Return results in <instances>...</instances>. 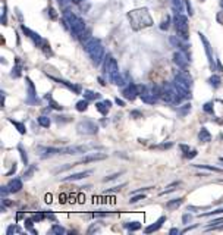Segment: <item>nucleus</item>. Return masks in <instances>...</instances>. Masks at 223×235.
Returning <instances> with one entry per match:
<instances>
[{"mask_svg":"<svg viewBox=\"0 0 223 235\" xmlns=\"http://www.w3.org/2000/svg\"><path fill=\"white\" fill-rule=\"evenodd\" d=\"M173 84L176 87L185 88V90H191L192 87V78L186 71H175Z\"/></svg>","mask_w":223,"mask_h":235,"instance_id":"f257e3e1","label":"nucleus"},{"mask_svg":"<svg viewBox=\"0 0 223 235\" xmlns=\"http://www.w3.org/2000/svg\"><path fill=\"white\" fill-rule=\"evenodd\" d=\"M160 91H161L160 87L146 85V90L141 94V99H142V101L147 103V105H154L156 101H157V99L160 97Z\"/></svg>","mask_w":223,"mask_h":235,"instance_id":"f03ea898","label":"nucleus"},{"mask_svg":"<svg viewBox=\"0 0 223 235\" xmlns=\"http://www.w3.org/2000/svg\"><path fill=\"white\" fill-rule=\"evenodd\" d=\"M77 130L79 134L84 135H96L98 132V126L91 120H81L77 125Z\"/></svg>","mask_w":223,"mask_h":235,"instance_id":"7ed1b4c3","label":"nucleus"},{"mask_svg":"<svg viewBox=\"0 0 223 235\" xmlns=\"http://www.w3.org/2000/svg\"><path fill=\"white\" fill-rule=\"evenodd\" d=\"M37 153L41 156L43 159L52 157V156H56V154H62V147H44V146H38L37 147Z\"/></svg>","mask_w":223,"mask_h":235,"instance_id":"20e7f679","label":"nucleus"},{"mask_svg":"<svg viewBox=\"0 0 223 235\" xmlns=\"http://www.w3.org/2000/svg\"><path fill=\"white\" fill-rule=\"evenodd\" d=\"M107 157V154L103 153H88L87 156H84L81 160H78L77 165H84V163H91V162H100Z\"/></svg>","mask_w":223,"mask_h":235,"instance_id":"39448f33","label":"nucleus"},{"mask_svg":"<svg viewBox=\"0 0 223 235\" xmlns=\"http://www.w3.org/2000/svg\"><path fill=\"white\" fill-rule=\"evenodd\" d=\"M104 69H106V74L109 75L110 81L115 77H116L117 74H119V68H117L116 60H115V59H112V58H109V60L106 62V65H104Z\"/></svg>","mask_w":223,"mask_h":235,"instance_id":"423d86ee","label":"nucleus"},{"mask_svg":"<svg viewBox=\"0 0 223 235\" xmlns=\"http://www.w3.org/2000/svg\"><path fill=\"white\" fill-rule=\"evenodd\" d=\"M122 94H123V97H125L126 100L134 101L136 99V96L140 94V93H138V85H135V84L129 82V85H128L125 90L122 91Z\"/></svg>","mask_w":223,"mask_h":235,"instance_id":"0eeeda50","label":"nucleus"},{"mask_svg":"<svg viewBox=\"0 0 223 235\" xmlns=\"http://www.w3.org/2000/svg\"><path fill=\"white\" fill-rule=\"evenodd\" d=\"M25 81H27V87H28V91H27L28 99H27V103H35V101H37V91H35L34 84H32V81H31L28 77L25 78Z\"/></svg>","mask_w":223,"mask_h":235,"instance_id":"6e6552de","label":"nucleus"},{"mask_svg":"<svg viewBox=\"0 0 223 235\" xmlns=\"http://www.w3.org/2000/svg\"><path fill=\"white\" fill-rule=\"evenodd\" d=\"M50 78H52L54 82H57V84H62L63 87H66L68 90L73 91L75 94H79V93H81V87H79V85H75V84H72V82L65 81V79H60V78H54V77H50Z\"/></svg>","mask_w":223,"mask_h":235,"instance_id":"1a4fd4ad","label":"nucleus"},{"mask_svg":"<svg viewBox=\"0 0 223 235\" xmlns=\"http://www.w3.org/2000/svg\"><path fill=\"white\" fill-rule=\"evenodd\" d=\"M92 171H84V172H78V173H72V175H69V176H65L63 178V181L65 182H71V181H79V179H84V178H87L88 175H91Z\"/></svg>","mask_w":223,"mask_h":235,"instance_id":"9d476101","label":"nucleus"},{"mask_svg":"<svg viewBox=\"0 0 223 235\" xmlns=\"http://www.w3.org/2000/svg\"><path fill=\"white\" fill-rule=\"evenodd\" d=\"M166 222V216H160L157 221L153 223V225H150V226H147L146 229H144V232L146 234H151V232H156V231H159L163 226V223Z\"/></svg>","mask_w":223,"mask_h":235,"instance_id":"9b49d317","label":"nucleus"},{"mask_svg":"<svg viewBox=\"0 0 223 235\" xmlns=\"http://www.w3.org/2000/svg\"><path fill=\"white\" fill-rule=\"evenodd\" d=\"M7 187H9L10 192H19L22 190V181H21L19 178H13V179L9 181Z\"/></svg>","mask_w":223,"mask_h":235,"instance_id":"f8f14e48","label":"nucleus"},{"mask_svg":"<svg viewBox=\"0 0 223 235\" xmlns=\"http://www.w3.org/2000/svg\"><path fill=\"white\" fill-rule=\"evenodd\" d=\"M173 60L175 63L178 65V66L181 68V69H186V66H188V60L181 54V53H175V56H173Z\"/></svg>","mask_w":223,"mask_h":235,"instance_id":"ddd939ff","label":"nucleus"},{"mask_svg":"<svg viewBox=\"0 0 223 235\" xmlns=\"http://www.w3.org/2000/svg\"><path fill=\"white\" fill-rule=\"evenodd\" d=\"M182 203H184V198H182V197H178V198L169 200V202L166 203V207H167L169 210H176L178 207L182 206Z\"/></svg>","mask_w":223,"mask_h":235,"instance_id":"4468645a","label":"nucleus"},{"mask_svg":"<svg viewBox=\"0 0 223 235\" xmlns=\"http://www.w3.org/2000/svg\"><path fill=\"white\" fill-rule=\"evenodd\" d=\"M198 140L201 143H210L211 141V134L209 132L207 128H201L198 132Z\"/></svg>","mask_w":223,"mask_h":235,"instance_id":"2eb2a0df","label":"nucleus"},{"mask_svg":"<svg viewBox=\"0 0 223 235\" xmlns=\"http://www.w3.org/2000/svg\"><path fill=\"white\" fill-rule=\"evenodd\" d=\"M100 97H102V94H100V93L91 91V90H84V99H87L88 101L97 100V99H100Z\"/></svg>","mask_w":223,"mask_h":235,"instance_id":"dca6fc26","label":"nucleus"},{"mask_svg":"<svg viewBox=\"0 0 223 235\" xmlns=\"http://www.w3.org/2000/svg\"><path fill=\"white\" fill-rule=\"evenodd\" d=\"M91 58H92V62H94V63H98L100 60H102V58H103V49L102 47L94 49V50L91 52Z\"/></svg>","mask_w":223,"mask_h":235,"instance_id":"f3484780","label":"nucleus"},{"mask_svg":"<svg viewBox=\"0 0 223 235\" xmlns=\"http://www.w3.org/2000/svg\"><path fill=\"white\" fill-rule=\"evenodd\" d=\"M195 168L198 169H204V171H209V172H217V173H223V169L216 168V166H210V165H194Z\"/></svg>","mask_w":223,"mask_h":235,"instance_id":"a211bd4d","label":"nucleus"},{"mask_svg":"<svg viewBox=\"0 0 223 235\" xmlns=\"http://www.w3.org/2000/svg\"><path fill=\"white\" fill-rule=\"evenodd\" d=\"M96 109H97L102 115H107L109 113V110H110V107L106 105V101H98V103H96Z\"/></svg>","mask_w":223,"mask_h":235,"instance_id":"6ab92c4d","label":"nucleus"},{"mask_svg":"<svg viewBox=\"0 0 223 235\" xmlns=\"http://www.w3.org/2000/svg\"><path fill=\"white\" fill-rule=\"evenodd\" d=\"M37 122L40 124V126H43V128H49L50 124H52V120H50L49 116H46V115H41L37 118Z\"/></svg>","mask_w":223,"mask_h":235,"instance_id":"aec40b11","label":"nucleus"},{"mask_svg":"<svg viewBox=\"0 0 223 235\" xmlns=\"http://www.w3.org/2000/svg\"><path fill=\"white\" fill-rule=\"evenodd\" d=\"M10 122V124L12 125H15V126H16V130H18V132H19V134H25V132H27V128H25V125L22 124V122H18V120H13L12 119V118H9V119H7Z\"/></svg>","mask_w":223,"mask_h":235,"instance_id":"412c9836","label":"nucleus"},{"mask_svg":"<svg viewBox=\"0 0 223 235\" xmlns=\"http://www.w3.org/2000/svg\"><path fill=\"white\" fill-rule=\"evenodd\" d=\"M125 228L131 232H135V231L141 229V223L140 222H125Z\"/></svg>","mask_w":223,"mask_h":235,"instance_id":"4be33fe9","label":"nucleus"},{"mask_svg":"<svg viewBox=\"0 0 223 235\" xmlns=\"http://www.w3.org/2000/svg\"><path fill=\"white\" fill-rule=\"evenodd\" d=\"M189 110H191V103H185V105H182V106L178 107V115H179V116H186L189 113Z\"/></svg>","mask_w":223,"mask_h":235,"instance_id":"5701e85b","label":"nucleus"},{"mask_svg":"<svg viewBox=\"0 0 223 235\" xmlns=\"http://www.w3.org/2000/svg\"><path fill=\"white\" fill-rule=\"evenodd\" d=\"M35 171H37V165H31V166H29V168L24 172V179H25V181L31 179V178H32V175L35 173Z\"/></svg>","mask_w":223,"mask_h":235,"instance_id":"b1692460","label":"nucleus"},{"mask_svg":"<svg viewBox=\"0 0 223 235\" xmlns=\"http://www.w3.org/2000/svg\"><path fill=\"white\" fill-rule=\"evenodd\" d=\"M209 84L213 87V88H219L220 84H222V79H220L219 75H211V77L209 78Z\"/></svg>","mask_w":223,"mask_h":235,"instance_id":"393cba45","label":"nucleus"},{"mask_svg":"<svg viewBox=\"0 0 223 235\" xmlns=\"http://www.w3.org/2000/svg\"><path fill=\"white\" fill-rule=\"evenodd\" d=\"M220 223H223V216L222 217H219V219H213L211 222H209V225L206 226V231H211L213 228H216V226H219Z\"/></svg>","mask_w":223,"mask_h":235,"instance_id":"a878e982","label":"nucleus"},{"mask_svg":"<svg viewBox=\"0 0 223 235\" xmlns=\"http://www.w3.org/2000/svg\"><path fill=\"white\" fill-rule=\"evenodd\" d=\"M179 185H181V181H175V182L169 184V185L166 187V190H165V191H161V194H169V192L175 191V190H176V188L179 187Z\"/></svg>","mask_w":223,"mask_h":235,"instance_id":"bb28decb","label":"nucleus"},{"mask_svg":"<svg viewBox=\"0 0 223 235\" xmlns=\"http://www.w3.org/2000/svg\"><path fill=\"white\" fill-rule=\"evenodd\" d=\"M75 107H77L78 112H85L88 109V100H87V99H85V100H79Z\"/></svg>","mask_w":223,"mask_h":235,"instance_id":"cd10ccee","label":"nucleus"},{"mask_svg":"<svg viewBox=\"0 0 223 235\" xmlns=\"http://www.w3.org/2000/svg\"><path fill=\"white\" fill-rule=\"evenodd\" d=\"M52 234H54V235H63V234H66V229H65L63 226L56 225V223H54V225L52 226Z\"/></svg>","mask_w":223,"mask_h":235,"instance_id":"c85d7f7f","label":"nucleus"},{"mask_svg":"<svg viewBox=\"0 0 223 235\" xmlns=\"http://www.w3.org/2000/svg\"><path fill=\"white\" fill-rule=\"evenodd\" d=\"M22 232L21 228L18 225H9L7 226V229H6V235H12V234H19Z\"/></svg>","mask_w":223,"mask_h":235,"instance_id":"c756f323","label":"nucleus"},{"mask_svg":"<svg viewBox=\"0 0 223 235\" xmlns=\"http://www.w3.org/2000/svg\"><path fill=\"white\" fill-rule=\"evenodd\" d=\"M73 166H78L77 163H66L65 166H59V168L54 169V173H60V172H65V171H68V169L73 168Z\"/></svg>","mask_w":223,"mask_h":235,"instance_id":"7c9ffc66","label":"nucleus"},{"mask_svg":"<svg viewBox=\"0 0 223 235\" xmlns=\"http://www.w3.org/2000/svg\"><path fill=\"white\" fill-rule=\"evenodd\" d=\"M18 150H19V153H21V159H22V162H24L25 166H27V165H28V156H27V151L24 150V147H22L21 144L18 146Z\"/></svg>","mask_w":223,"mask_h":235,"instance_id":"2f4dec72","label":"nucleus"},{"mask_svg":"<svg viewBox=\"0 0 223 235\" xmlns=\"http://www.w3.org/2000/svg\"><path fill=\"white\" fill-rule=\"evenodd\" d=\"M31 217H32L35 222H41L46 219V213H44V212H38V213H34Z\"/></svg>","mask_w":223,"mask_h":235,"instance_id":"473e14b6","label":"nucleus"},{"mask_svg":"<svg viewBox=\"0 0 223 235\" xmlns=\"http://www.w3.org/2000/svg\"><path fill=\"white\" fill-rule=\"evenodd\" d=\"M220 213H223V207H220V209H216V210H213V212L203 213V215H200V217H209V216H211V215H220Z\"/></svg>","mask_w":223,"mask_h":235,"instance_id":"72a5a7b5","label":"nucleus"},{"mask_svg":"<svg viewBox=\"0 0 223 235\" xmlns=\"http://www.w3.org/2000/svg\"><path fill=\"white\" fill-rule=\"evenodd\" d=\"M21 75H22L21 66H15L13 69H12V72H10V77H12V78H19Z\"/></svg>","mask_w":223,"mask_h":235,"instance_id":"f704fd0d","label":"nucleus"},{"mask_svg":"<svg viewBox=\"0 0 223 235\" xmlns=\"http://www.w3.org/2000/svg\"><path fill=\"white\" fill-rule=\"evenodd\" d=\"M46 99H47V100H50V105H52V107H53V109H56V110H62V105H59L57 101L53 100L50 96H47Z\"/></svg>","mask_w":223,"mask_h":235,"instance_id":"c9c22d12","label":"nucleus"},{"mask_svg":"<svg viewBox=\"0 0 223 235\" xmlns=\"http://www.w3.org/2000/svg\"><path fill=\"white\" fill-rule=\"evenodd\" d=\"M203 110L206 112V113H209V115H213V112H214V109H213V103H206V105L203 106Z\"/></svg>","mask_w":223,"mask_h":235,"instance_id":"e433bc0d","label":"nucleus"},{"mask_svg":"<svg viewBox=\"0 0 223 235\" xmlns=\"http://www.w3.org/2000/svg\"><path fill=\"white\" fill-rule=\"evenodd\" d=\"M126 184L123 182V184H121V185H116V187H113V188H110V190H106L104 191V194H112V192H117V191H121L122 188L125 187Z\"/></svg>","mask_w":223,"mask_h":235,"instance_id":"4c0bfd02","label":"nucleus"},{"mask_svg":"<svg viewBox=\"0 0 223 235\" xmlns=\"http://www.w3.org/2000/svg\"><path fill=\"white\" fill-rule=\"evenodd\" d=\"M144 198H146V196H144V194H136V196H132L131 197L129 203H131V204H135V203H138L140 200H144Z\"/></svg>","mask_w":223,"mask_h":235,"instance_id":"58836bf2","label":"nucleus"},{"mask_svg":"<svg viewBox=\"0 0 223 235\" xmlns=\"http://www.w3.org/2000/svg\"><path fill=\"white\" fill-rule=\"evenodd\" d=\"M172 147H173V143H165V144H160V146H153V149H160V150L172 149Z\"/></svg>","mask_w":223,"mask_h":235,"instance_id":"ea45409f","label":"nucleus"},{"mask_svg":"<svg viewBox=\"0 0 223 235\" xmlns=\"http://www.w3.org/2000/svg\"><path fill=\"white\" fill-rule=\"evenodd\" d=\"M192 221V215H191V213H185L184 216H182V223H184V225H188L189 222Z\"/></svg>","mask_w":223,"mask_h":235,"instance_id":"a19ab883","label":"nucleus"},{"mask_svg":"<svg viewBox=\"0 0 223 235\" xmlns=\"http://www.w3.org/2000/svg\"><path fill=\"white\" fill-rule=\"evenodd\" d=\"M123 172H119V173H113V175H110V176H106L104 179H103V182H110V181H113V179H116L117 176H121Z\"/></svg>","mask_w":223,"mask_h":235,"instance_id":"79ce46f5","label":"nucleus"},{"mask_svg":"<svg viewBox=\"0 0 223 235\" xmlns=\"http://www.w3.org/2000/svg\"><path fill=\"white\" fill-rule=\"evenodd\" d=\"M34 219H32V217H28V219H25L24 221V223H25V226H27V228H28L29 231L32 229V225H34Z\"/></svg>","mask_w":223,"mask_h":235,"instance_id":"37998d69","label":"nucleus"},{"mask_svg":"<svg viewBox=\"0 0 223 235\" xmlns=\"http://www.w3.org/2000/svg\"><path fill=\"white\" fill-rule=\"evenodd\" d=\"M98 231H100V226L96 225V223H92V225L88 228L87 232H88V234H94V232H98Z\"/></svg>","mask_w":223,"mask_h":235,"instance_id":"c03bdc74","label":"nucleus"},{"mask_svg":"<svg viewBox=\"0 0 223 235\" xmlns=\"http://www.w3.org/2000/svg\"><path fill=\"white\" fill-rule=\"evenodd\" d=\"M9 192H10V190H9V187H7V185H6V187H2V188H0V194H2V197H3V198H5V197L7 196Z\"/></svg>","mask_w":223,"mask_h":235,"instance_id":"a18cd8bd","label":"nucleus"},{"mask_svg":"<svg viewBox=\"0 0 223 235\" xmlns=\"http://www.w3.org/2000/svg\"><path fill=\"white\" fill-rule=\"evenodd\" d=\"M129 115H131V118H134V119H140V118H142V113L138 112V110H132Z\"/></svg>","mask_w":223,"mask_h":235,"instance_id":"49530a36","label":"nucleus"},{"mask_svg":"<svg viewBox=\"0 0 223 235\" xmlns=\"http://www.w3.org/2000/svg\"><path fill=\"white\" fill-rule=\"evenodd\" d=\"M195 156H197V150H191V151H188V153L185 154L186 159H194Z\"/></svg>","mask_w":223,"mask_h":235,"instance_id":"de8ad7c7","label":"nucleus"},{"mask_svg":"<svg viewBox=\"0 0 223 235\" xmlns=\"http://www.w3.org/2000/svg\"><path fill=\"white\" fill-rule=\"evenodd\" d=\"M44 213H46V219H50V221L56 222V216H54L52 212H44Z\"/></svg>","mask_w":223,"mask_h":235,"instance_id":"09e8293b","label":"nucleus"},{"mask_svg":"<svg viewBox=\"0 0 223 235\" xmlns=\"http://www.w3.org/2000/svg\"><path fill=\"white\" fill-rule=\"evenodd\" d=\"M197 228V225H191V226H186L184 231H181V234H186V232H189V231H192Z\"/></svg>","mask_w":223,"mask_h":235,"instance_id":"8fccbe9b","label":"nucleus"},{"mask_svg":"<svg viewBox=\"0 0 223 235\" xmlns=\"http://www.w3.org/2000/svg\"><path fill=\"white\" fill-rule=\"evenodd\" d=\"M85 49H87V50H88V52H90V53H91V52H92V50H94V49H97V47H96V43H94V41H92V43H90V44H87V47H85Z\"/></svg>","mask_w":223,"mask_h":235,"instance_id":"3c124183","label":"nucleus"},{"mask_svg":"<svg viewBox=\"0 0 223 235\" xmlns=\"http://www.w3.org/2000/svg\"><path fill=\"white\" fill-rule=\"evenodd\" d=\"M115 103H116L117 106H121V107H123V106H125V101L122 100V99H119V97H116V99H115Z\"/></svg>","mask_w":223,"mask_h":235,"instance_id":"603ef678","label":"nucleus"},{"mask_svg":"<svg viewBox=\"0 0 223 235\" xmlns=\"http://www.w3.org/2000/svg\"><path fill=\"white\" fill-rule=\"evenodd\" d=\"M179 149L182 150V151H184L185 154H186V153L189 151V147H188V146H185V144H181V146H179Z\"/></svg>","mask_w":223,"mask_h":235,"instance_id":"864d4df0","label":"nucleus"},{"mask_svg":"<svg viewBox=\"0 0 223 235\" xmlns=\"http://www.w3.org/2000/svg\"><path fill=\"white\" fill-rule=\"evenodd\" d=\"M5 97H6V93L2 91V97H0V103H2V107H5Z\"/></svg>","mask_w":223,"mask_h":235,"instance_id":"5fc2aeb1","label":"nucleus"},{"mask_svg":"<svg viewBox=\"0 0 223 235\" xmlns=\"http://www.w3.org/2000/svg\"><path fill=\"white\" fill-rule=\"evenodd\" d=\"M169 234L170 235H176V234H181V231L178 229V228H172V229L169 231Z\"/></svg>","mask_w":223,"mask_h":235,"instance_id":"6e6d98bb","label":"nucleus"},{"mask_svg":"<svg viewBox=\"0 0 223 235\" xmlns=\"http://www.w3.org/2000/svg\"><path fill=\"white\" fill-rule=\"evenodd\" d=\"M15 172H16V165L13 163V166H12V169H10L9 172L6 173V176H10V175H12V173H15Z\"/></svg>","mask_w":223,"mask_h":235,"instance_id":"4d7b16f0","label":"nucleus"},{"mask_svg":"<svg viewBox=\"0 0 223 235\" xmlns=\"http://www.w3.org/2000/svg\"><path fill=\"white\" fill-rule=\"evenodd\" d=\"M219 160H220V163H223V157H219Z\"/></svg>","mask_w":223,"mask_h":235,"instance_id":"13d9d810","label":"nucleus"}]
</instances>
